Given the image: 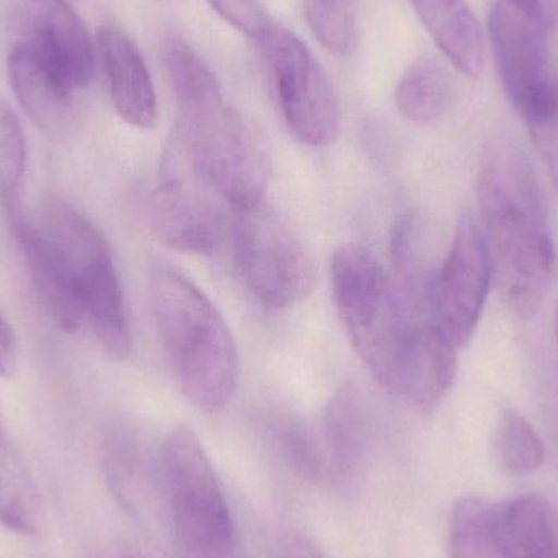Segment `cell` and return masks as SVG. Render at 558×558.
Returning a JSON list of instances; mask_svg holds the SVG:
<instances>
[{"label":"cell","mask_w":558,"mask_h":558,"mask_svg":"<svg viewBox=\"0 0 558 558\" xmlns=\"http://www.w3.org/2000/svg\"><path fill=\"white\" fill-rule=\"evenodd\" d=\"M477 202L501 301L518 317H533L546 298L556 254L543 189L514 141L497 137L485 147Z\"/></svg>","instance_id":"1"},{"label":"cell","mask_w":558,"mask_h":558,"mask_svg":"<svg viewBox=\"0 0 558 558\" xmlns=\"http://www.w3.org/2000/svg\"><path fill=\"white\" fill-rule=\"evenodd\" d=\"M154 317L177 384L203 412H218L238 387L234 338L208 295L189 278L159 267L150 278Z\"/></svg>","instance_id":"2"},{"label":"cell","mask_w":558,"mask_h":558,"mask_svg":"<svg viewBox=\"0 0 558 558\" xmlns=\"http://www.w3.org/2000/svg\"><path fill=\"white\" fill-rule=\"evenodd\" d=\"M335 307L351 347L371 376L392 393L416 324L410 304L363 245H341L331 258Z\"/></svg>","instance_id":"3"},{"label":"cell","mask_w":558,"mask_h":558,"mask_svg":"<svg viewBox=\"0 0 558 558\" xmlns=\"http://www.w3.org/2000/svg\"><path fill=\"white\" fill-rule=\"evenodd\" d=\"M163 494L177 546L185 558H235L225 492L198 436L177 428L163 442Z\"/></svg>","instance_id":"4"},{"label":"cell","mask_w":558,"mask_h":558,"mask_svg":"<svg viewBox=\"0 0 558 558\" xmlns=\"http://www.w3.org/2000/svg\"><path fill=\"white\" fill-rule=\"evenodd\" d=\"M235 265L242 281L264 307H292L315 286V264L289 222L264 202L235 209Z\"/></svg>","instance_id":"5"},{"label":"cell","mask_w":558,"mask_h":558,"mask_svg":"<svg viewBox=\"0 0 558 558\" xmlns=\"http://www.w3.org/2000/svg\"><path fill=\"white\" fill-rule=\"evenodd\" d=\"M488 29L511 104L536 130L557 126L558 72L550 61L547 26L508 0H497Z\"/></svg>","instance_id":"6"},{"label":"cell","mask_w":558,"mask_h":558,"mask_svg":"<svg viewBox=\"0 0 558 558\" xmlns=\"http://www.w3.org/2000/svg\"><path fill=\"white\" fill-rule=\"evenodd\" d=\"M258 43L270 62L279 107L291 133L312 147L333 143L340 133V107L314 52L277 22Z\"/></svg>","instance_id":"7"},{"label":"cell","mask_w":558,"mask_h":558,"mask_svg":"<svg viewBox=\"0 0 558 558\" xmlns=\"http://www.w3.org/2000/svg\"><path fill=\"white\" fill-rule=\"evenodd\" d=\"M222 199L211 183L167 144L162 179L149 199V225L167 247L192 255H213L225 238Z\"/></svg>","instance_id":"8"},{"label":"cell","mask_w":558,"mask_h":558,"mask_svg":"<svg viewBox=\"0 0 558 558\" xmlns=\"http://www.w3.org/2000/svg\"><path fill=\"white\" fill-rule=\"evenodd\" d=\"M494 281L490 252L481 226L465 216L451 251L432 279L428 307L442 335L462 348L471 341Z\"/></svg>","instance_id":"9"},{"label":"cell","mask_w":558,"mask_h":558,"mask_svg":"<svg viewBox=\"0 0 558 558\" xmlns=\"http://www.w3.org/2000/svg\"><path fill=\"white\" fill-rule=\"evenodd\" d=\"M183 154L234 211L264 202L271 173L270 146L264 131L241 111L229 108L211 140L196 153Z\"/></svg>","instance_id":"10"},{"label":"cell","mask_w":558,"mask_h":558,"mask_svg":"<svg viewBox=\"0 0 558 558\" xmlns=\"http://www.w3.org/2000/svg\"><path fill=\"white\" fill-rule=\"evenodd\" d=\"M7 71L20 107L35 126L51 140H69L75 123V90L45 51L32 39H22L10 51Z\"/></svg>","instance_id":"11"},{"label":"cell","mask_w":558,"mask_h":558,"mask_svg":"<svg viewBox=\"0 0 558 558\" xmlns=\"http://www.w3.org/2000/svg\"><path fill=\"white\" fill-rule=\"evenodd\" d=\"M10 225L43 308L61 330L77 331L84 324L85 312L71 265L39 226L25 216L10 219Z\"/></svg>","instance_id":"12"},{"label":"cell","mask_w":558,"mask_h":558,"mask_svg":"<svg viewBox=\"0 0 558 558\" xmlns=\"http://www.w3.org/2000/svg\"><path fill=\"white\" fill-rule=\"evenodd\" d=\"M35 41L74 90L94 78L95 54L87 26L65 0H28Z\"/></svg>","instance_id":"13"},{"label":"cell","mask_w":558,"mask_h":558,"mask_svg":"<svg viewBox=\"0 0 558 558\" xmlns=\"http://www.w3.org/2000/svg\"><path fill=\"white\" fill-rule=\"evenodd\" d=\"M458 376L456 348L433 322L420 320L403 356L392 396L423 410L445 399Z\"/></svg>","instance_id":"14"},{"label":"cell","mask_w":558,"mask_h":558,"mask_svg":"<svg viewBox=\"0 0 558 558\" xmlns=\"http://www.w3.org/2000/svg\"><path fill=\"white\" fill-rule=\"evenodd\" d=\"M98 41L114 110L131 126L149 130L157 121V95L140 49L114 26L101 28Z\"/></svg>","instance_id":"15"},{"label":"cell","mask_w":558,"mask_h":558,"mask_svg":"<svg viewBox=\"0 0 558 558\" xmlns=\"http://www.w3.org/2000/svg\"><path fill=\"white\" fill-rule=\"evenodd\" d=\"M162 59L175 92V123L203 126V123L219 120L228 111L211 69L183 39H167Z\"/></svg>","instance_id":"16"},{"label":"cell","mask_w":558,"mask_h":558,"mask_svg":"<svg viewBox=\"0 0 558 558\" xmlns=\"http://www.w3.org/2000/svg\"><path fill=\"white\" fill-rule=\"evenodd\" d=\"M497 558H558L553 513L536 495L498 505L495 517Z\"/></svg>","instance_id":"17"},{"label":"cell","mask_w":558,"mask_h":558,"mask_svg":"<svg viewBox=\"0 0 558 558\" xmlns=\"http://www.w3.org/2000/svg\"><path fill=\"white\" fill-rule=\"evenodd\" d=\"M438 48L456 69L477 78L484 69L481 26L464 0H410Z\"/></svg>","instance_id":"18"},{"label":"cell","mask_w":558,"mask_h":558,"mask_svg":"<svg viewBox=\"0 0 558 558\" xmlns=\"http://www.w3.org/2000/svg\"><path fill=\"white\" fill-rule=\"evenodd\" d=\"M371 422L366 402L353 384L341 387L330 399L324 416L327 469L347 475L356 469L366 452Z\"/></svg>","instance_id":"19"},{"label":"cell","mask_w":558,"mask_h":558,"mask_svg":"<svg viewBox=\"0 0 558 558\" xmlns=\"http://www.w3.org/2000/svg\"><path fill=\"white\" fill-rule=\"evenodd\" d=\"M43 507L38 488L22 456L0 432V524L32 536L39 531Z\"/></svg>","instance_id":"20"},{"label":"cell","mask_w":558,"mask_h":558,"mask_svg":"<svg viewBox=\"0 0 558 558\" xmlns=\"http://www.w3.org/2000/svg\"><path fill=\"white\" fill-rule=\"evenodd\" d=\"M397 107L407 120L433 123L451 105V84L441 65L433 59L413 62L400 78L396 92Z\"/></svg>","instance_id":"21"},{"label":"cell","mask_w":558,"mask_h":558,"mask_svg":"<svg viewBox=\"0 0 558 558\" xmlns=\"http://www.w3.org/2000/svg\"><path fill=\"white\" fill-rule=\"evenodd\" d=\"M498 505L482 497L458 500L449 518V557L497 558L495 517Z\"/></svg>","instance_id":"22"},{"label":"cell","mask_w":558,"mask_h":558,"mask_svg":"<svg viewBox=\"0 0 558 558\" xmlns=\"http://www.w3.org/2000/svg\"><path fill=\"white\" fill-rule=\"evenodd\" d=\"M425 235L423 226L415 216H403L393 228L392 241H390V255H392L393 268H396L399 284L407 302L420 305V301L428 305L429 286L432 277L426 271ZM412 307V305H410Z\"/></svg>","instance_id":"23"},{"label":"cell","mask_w":558,"mask_h":558,"mask_svg":"<svg viewBox=\"0 0 558 558\" xmlns=\"http://www.w3.org/2000/svg\"><path fill=\"white\" fill-rule=\"evenodd\" d=\"M494 446L501 468L511 474H533L546 459L543 439L531 423L513 410H505L498 418Z\"/></svg>","instance_id":"24"},{"label":"cell","mask_w":558,"mask_h":558,"mask_svg":"<svg viewBox=\"0 0 558 558\" xmlns=\"http://www.w3.org/2000/svg\"><path fill=\"white\" fill-rule=\"evenodd\" d=\"M26 170V140L12 108L0 100V203L9 219L22 216V189Z\"/></svg>","instance_id":"25"},{"label":"cell","mask_w":558,"mask_h":558,"mask_svg":"<svg viewBox=\"0 0 558 558\" xmlns=\"http://www.w3.org/2000/svg\"><path fill=\"white\" fill-rule=\"evenodd\" d=\"M271 445L282 462L305 481H318L328 471L327 461L304 425L291 416H275L268 423Z\"/></svg>","instance_id":"26"},{"label":"cell","mask_w":558,"mask_h":558,"mask_svg":"<svg viewBox=\"0 0 558 558\" xmlns=\"http://www.w3.org/2000/svg\"><path fill=\"white\" fill-rule=\"evenodd\" d=\"M304 9L312 33L328 51L351 52L356 36L353 0H304Z\"/></svg>","instance_id":"27"},{"label":"cell","mask_w":558,"mask_h":558,"mask_svg":"<svg viewBox=\"0 0 558 558\" xmlns=\"http://www.w3.org/2000/svg\"><path fill=\"white\" fill-rule=\"evenodd\" d=\"M213 9L232 26L260 41L275 20L262 9L257 0H208Z\"/></svg>","instance_id":"28"},{"label":"cell","mask_w":558,"mask_h":558,"mask_svg":"<svg viewBox=\"0 0 558 558\" xmlns=\"http://www.w3.org/2000/svg\"><path fill=\"white\" fill-rule=\"evenodd\" d=\"M19 360V347H16L15 333L0 315V376H12Z\"/></svg>","instance_id":"29"},{"label":"cell","mask_w":558,"mask_h":558,"mask_svg":"<svg viewBox=\"0 0 558 558\" xmlns=\"http://www.w3.org/2000/svg\"><path fill=\"white\" fill-rule=\"evenodd\" d=\"M546 26L558 28V0H508Z\"/></svg>","instance_id":"30"},{"label":"cell","mask_w":558,"mask_h":558,"mask_svg":"<svg viewBox=\"0 0 558 558\" xmlns=\"http://www.w3.org/2000/svg\"><path fill=\"white\" fill-rule=\"evenodd\" d=\"M277 558H324L307 537L289 534L279 543Z\"/></svg>","instance_id":"31"},{"label":"cell","mask_w":558,"mask_h":558,"mask_svg":"<svg viewBox=\"0 0 558 558\" xmlns=\"http://www.w3.org/2000/svg\"><path fill=\"white\" fill-rule=\"evenodd\" d=\"M556 333H557V341H558V307H557V315H556Z\"/></svg>","instance_id":"32"}]
</instances>
